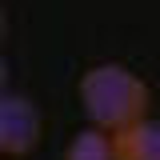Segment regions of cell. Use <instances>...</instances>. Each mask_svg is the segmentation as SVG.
<instances>
[{
	"instance_id": "cell-1",
	"label": "cell",
	"mask_w": 160,
	"mask_h": 160,
	"mask_svg": "<svg viewBox=\"0 0 160 160\" xmlns=\"http://www.w3.org/2000/svg\"><path fill=\"white\" fill-rule=\"evenodd\" d=\"M88 120L104 132H120L148 116V84L124 64H92L76 84Z\"/></svg>"
},
{
	"instance_id": "cell-2",
	"label": "cell",
	"mask_w": 160,
	"mask_h": 160,
	"mask_svg": "<svg viewBox=\"0 0 160 160\" xmlns=\"http://www.w3.org/2000/svg\"><path fill=\"white\" fill-rule=\"evenodd\" d=\"M40 144V108L20 92H8L0 100V156L24 160Z\"/></svg>"
},
{
	"instance_id": "cell-3",
	"label": "cell",
	"mask_w": 160,
	"mask_h": 160,
	"mask_svg": "<svg viewBox=\"0 0 160 160\" xmlns=\"http://www.w3.org/2000/svg\"><path fill=\"white\" fill-rule=\"evenodd\" d=\"M112 148H116V160H160V120L144 116L112 132Z\"/></svg>"
},
{
	"instance_id": "cell-4",
	"label": "cell",
	"mask_w": 160,
	"mask_h": 160,
	"mask_svg": "<svg viewBox=\"0 0 160 160\" xmlns=\"http://www.w3.org/2000/svg\"><path fill=\"white\" fill-rule=\"evenodd\" d=\"M64 160H116V148H112V132L104 128H84L72 136V144L64 148Z\"/></svg>"
}]
</instances>
